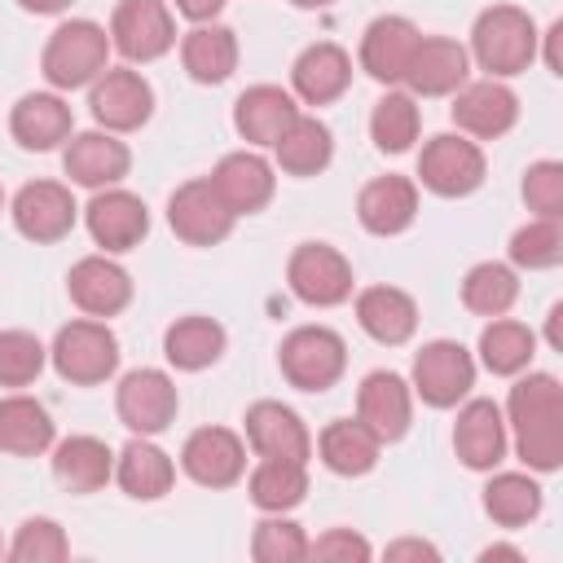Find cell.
Here are the masks:
<instances>
[{
    "label": "cell",
    "mask_w": 563,
    "mask_h": 563,
    "mask_svg": "<svg viewBox=\"0 0 563 563\" xmlns=\"http://www.w3.org/2000/svg\"><path fill=\"white\" fill-rule=\"evenodd\" d=\"M506 427L528 471L550 475L563 466V387L545 369H528L506 400Z\"/></svg>",
    "instance_id": "obj_1"
},
{
    "label": "cell",
    "mask_w": 563,
    "mask_h": 563,
    "mask_svg": "<svg viewBox=\"0 0 563 563\" xmlns=\"http://www.w3.org/2000/svg\"><path fill=\"white\" fill-rule=\"evenodd\" d=\"M537 22L519 4H493L471 26V57L479 62V70H488V79H510L528 70L537 62Z\"/></svg>",
    "instance_id": "obj_2"
},
{
    "label": "cell",
    "mask_w": 563,
    "mask_h": 563,
    "mask_svg": "<svg viewBox=\"0 0 563 563\" xmlns=\"http://www.w3.org/2000/svg\"><path fill=\"white\" fill-rule=\"evenodd\" d=\"M106 66H110V31L92 18L62 22L40 53V70L57 92L88 88Z\"/></svg>",
    "instance_id": "obj_3"
},
{
    "label": "cell",
    "mask_w": 563,
    "mask_h": 563,
    "mask_svg": "<svg viewBox=\"0 0 563 563\" xmlns=\"http://www.w3.org/2000/svg\"><path fill=\"white\" fill-rule=\"evenodd\" d=\"M48 361L66 383L97 387L119 369V339H114V330L106 321L79 317V321L57 330V339L48 347Z\"/></svg>",
    "instance_id": "obj_4"
},
{
    "label": "cell",
    "mask_w": 563,
    "mask_h": 563,
    "mask_svg": "<svg viewBox=\"0 0 563 563\" xmlns=\"http://www.w3.org/2000/svg\"><path fill=\"white\" fill-rule=\"evenodd\" d=\"M277 365L290 387L299 391H325L343 378L347 369V343L330 325H299L282 339Z\"/></svg>",
    "instance_id": "obj_5"
},
{
    "label": "cell",
    "mask_w": 563,
    "mask_h": 563,
    "mask_svg": "<svg viewBox=\"0 0 563 563\" xmlns=\"http://www.w3.org/2000/svg\"><path fill=\"white\" fill-rule=\"evenodd\" d=\"M484 172H488V163H484L479 141H471L462 132H440L418 154V180L435 198H466V194H475L484 185Z\"/></svg>",
    "instance_id": "obj_6"
},
{
    "label": "cell",
    "mask_w": 563,
    "mask_h": 563,
    "mask_svg": "<svg viewBox=\"0 0 563 563\" xmlns=\"http://www.w3.org/2000/svg\"><path fill=\"white\" fill-rule=\"evenodd\" d=\"M413 396H422L431 409H453L471 396L475 387V356L457 343V339H431L418 347L413 356V374H409Z\"/></svg>",
    "instance_id": "obj_7"
},
{
    "label": "cell",
    "mask_w": 563,
    "mask_h": 563,
    "mask_svg": "<svg viewBox=\"0 0 563 563\" xmlns=\"http://www.w3.org/2000/svg\"><path fill=\"white\" fill-rule=\"evenodd\" d=\"M286 282L299 303L308 308H334L352 299V264L330 242H299L286 264Z\"/></svg>",
    "instance_id": "obj_8"
},
{
    "label": "cell",
    "mask_w": 563,
    "mask_h": 563,
    "mask_svg": "<svg viewBox=\"0 0 563 563\" xmlns=\"http://www.w3.org/2000/svg\"><path fill=\"white\" fill-rule=\"evenodd\" d=\"M88 110L106 132H136L154 114V88L141 70L128 66H106L88 84Z\"/></svg>",
    "instance_id": "obj_9"
},
{
    "label": "cell",
    "mask_w": 563,
    "mask_h": 563,
    "mask_svg": "<svg viewBox=\"0 0 563 563\" xmlns=\"http://www.w3.org/2000/svg\"><path fill=\"white\" fill-rule=\"evenodd\" d=\"M176 44V22L167 0H119L110 13V48L128 62H158Z\"/></svg>",
    "instance_id": "obj_10"
},
{
    "label": "cell",
    "mask_w": 563,
    "mask_h": 563,
    "mask_svg": "<svg viewBox=\"0 0 563 563\" xmlns=\"http://www.w3.org/2000/svg\"><path fill=\"white\" fill-rule=\"evenodd\" d=\"M167 224L189 246H220L233 233L238 216L224 207V198L216 194V185L207 176H198V180H185L167 198Z\"/></svg>",
    "instance_id": "obj_11"
},
{
    "label": "cell",
    "mask_w": 563,
    "mask_h": 563,
    "mask_svg": "<svg viewBox=\"0 0 563 563\" xmlns=\"http://www.w3.org/2000/svg\"><path fill=\"white\" fill-rule=\"evenodd\" d=\"M114 409H119V422L132 435H158V431L172 427V418L180 409V396H176V383L163 369H132V374L119 378Z\"/></svg>",
    "instance_id": "obj_12"
},
{
    "label": "cell",
    "mask_w": 563,
    "mask_h": 563,
    "mask_svg": "<svg viewBox=\"0 0 563 563\" xmlns=\"http://www.w3.org/2000/svg\"><path fill=\"white\" fill-rule=\"evenodd\" d=\"M449 114H453L462 136L497 141L519 123V97L506 79H475V84H462L453 92Z\"/></svg>",
    "instance_id": "obj_13"
},
{
    "label": "cell",
    "mask_w": 563,
    "mask_h": 563,
    "mask_svg": "<svg viewBox=\"0 0 563 563\" xmlns=\"http://www.w3.org/2000/svg\"><path fill=\"white\" fill-rule=\"evenodd\" d=\"M13 229L26 238V242H62L75 220H79V207H75V194L70 185L62 180H31L13 194Z\"/></svg>",
    "instance_id": "obj_14"
},
{
    "label": "cell",
    "mask_w": 563,
    "mask_h": 563,
    "mask_svg": "<svg viewBox=\"0 0 563 563\" xmlns=\"http://www.w3.org/2000/svg\"><path fill=\"white\" fill-rule=\"evenodd\" d=\"M180 471L202 488H229L246 471V444L229 427H198L180 444Z\"/></svg>",
    "instance_id": "obj_15"
},
{
    "label": "cell",
    "mask_w": 563,
    "mask_h": 563,
    "mask_svg": "<svg viewBox=\"0 0 563 563\" xmlns=\"http://www.w3.org/2000/svg\"><path fill=\"white\" fill-rule=\"evenodd\" d=\"M62 167L70 176V185H84V189H110L128 176L132 167V150L119 141V132H70L66 150H62Z\"/></svg>",
    "instance_id": "obj_16"
},
{
    "label": "cell",
    "mask_w": 563,
    "mask_h": 563,
    "mask_svg": "<svg viewBox=\"0 0 563 563\" xmlns=\"http://www.w3.org/2000/svg\"><path fill=\"white\" fill-rule=\"evenodd\" d=\"M84 224L106 255H119V251H132L150 233V211L136 194L110 185V189L92 194V202L84 207Z\"/></svg>",
    "instance_id": "obj_17"
},
{
    "label": "cell",
    "mask_w": 563,
    "mask_h": 563,
    "mask_svg": "<svg viewBox=\"0 0 563 563\" xmlns=\"http://www.w3.org/2000/svg\"><path fill=\"white\" fill-rule=\"evenodd\" d=\"M66 290H70L75 308L84 317H97V321H106V317H114V312H123L132 303V277L110 255H84V260H75L70 273H66Z\"/></svg>",
    "instance_id": "obj_18"
},
{
    "label": "cell",
    "mask_w": 563,
    "mask_h": 563,
    "mask_svg": "<svg viewBox=\"0 0 563 563\" xmlns=\"http://www.w3.org/2000/svg\"><path fill=\"white\" fill-rule=\"evenodd\" d=\"M418 40H422V31L409 22V18H400V13H383V18H374L369 26H365V35H361V70L369 75V79H378V84H405V70H409V62H413V48H418Z\"/></svg>",
    "instance_id": "obj_19"
},
{
    "label": "cell",
    "mask_w": 563,
    "mask_h": 563,
    "mask_svg": "<svg viewBox=\"0 0 563 563\" xmlns=\"http://www.w3.org/2000/svg\"><path fill=\"white\" fill-rule=\"evenodd\" d=\"M356 418L383 440V444H396L409 422H413V387L391 374V369H374L361 378L356 387Z\"/></svg>",
    "instance_id": "obj_20"
},
{
    "label": "cell",
    "mask_w": 563,
    "mask_h": 563,
    "mask_svg": "<svg viewBox=\"0 0 563 563\" xmlns=\"http://www.w3.org/2000/svg\"><path fill=\"white\" fill-rule=\"evenodd\" d=\"M246 440L260 457H273V462H303L312 457V435L303 427V418L282 405V400H255L246 409Z\"/></svg>",
    "instance_id": "obj_21"
},
{
    "label": "cell",
    "mask_w": 563,
    "mask_h": 563,
    "mask_svg": "<svg viewBox=\"0 0 563 563\" xmlns=\"http://www.w3.org/2000/svg\"><path fill=\"white\" fill-rule=\"evenodd\" d=\"M216 185V194L224 198V207L233 216H255L273 202V189H277V176H273V163L255 150H233L216 163V172L207 176Z\"/></svg>",
    "instance_id": "obj_22"
},
{
    "label": "cell",
    "mask_w": 563,
    "mask_h": 563,
    "mask_svg": "<svg viewBox=\"0 0 563 563\" xmlns=\"http://www.w3.org/2000/svg\"><path fill=\"white\" fill-rule=\"evenodd\" d=\"M506 444H510V435H506V413H501V405H493V400H462V409H457V422H453V449H457V457H462V466H471V471H493L501 457H506Z\"/></svg>",
    "instance_id": "obj_23"
},
{
    "label": "cell",
    "mask_w": 563,
    "mask_h": 563,
    "mask_svg": "<svg viewBox=\"0 0 563 563\" xmlns=\"http://www.w3.org/2000/svg\"><path fill=\"white\" fill-rule=\"evenodd\" d=\"M466 75H471V53L457 40L422 35L405 70V84H409V97H449L466 84Z\"/></svg>",
    "instance_id": "obj_24"
},
{
    "label": "cell",
    "mask_w": 563,
    "mask_h": 563,
    "mask_svg": "<svg viewBox=\"0 0 563 563\" xmlns=\"http://www.w3.org/2000/svg\"><path fill=\"white\" fill-rule=\"evenodd\" d=\"M347 84H352V57L330 40L308 44L290 66V88L303 106H330L347 92Z\"/></svg>",
    "instance_id": "obj_25"
},
{
    "label": "cell",
    "mask_w": 563,
    "mask_h": 563,
    "mask_svg": "<svg viewBox=\"0 0 563 563\" xmlns=\"http://www.w3.org/2000/svg\"><path fill=\"white\" fill-rule=\"evenodd\" d=\"M356 220L374 238H396L418 220V185L409 176H378L356 198Z\"/></svg>",
    "instance_id": "obj_26"
},
{
    "label": "cell",
    "mask_w": 563,
    "mask_h": 563,
    "mask_svg": "<svg viewBox=\"0 0 563 563\" xmlns=\"http://www.w3.org/2000/svg\"><path fill=\"white\" fill-rule=\"evenodd\" d=\"M356 325L383 343V347H400L413 339L418 330V303L409 290L400 286H365L356 295Z\"/></svg>",
    "instance_id": "obj_27"
},
{
    "label": "cell",
    "mask_w": 563,
    "mask_h": 563,
    "mask_svg": "<svg viewBox=\"0 0 563 563\" xmlns=\"http://www.w3.org/2000/svg\"><path fill=\"white\" fill-rule=\"evenodd\" d=\"M295 114H299L295 97L286 88H277V84H255V88H246L233 101V128H238V136L246 145H264V150L277 145V136L290 128Z\"/></svg>",
    "instance_id": "obj_28"
},
{
    "label": "cell",
    "mask_w": 563,
    "mask_h": 563,
    "mask_svg": "<svg viewBox=\"0 0 563 563\" xmlns=\"http://www.w3.org/2000/svg\"><path fill=\"white\" fill-rule=\"evenodd\" d=\"M9 132L22 150H35V154H48L57 145L70 141L75 132V119H70V106L57 97V92H26L13 114H9Z\"/></svg>",
    "instance_id": "obj_29"
},
{
    "label": "cell",
    "mask_w": 563,
    "mask_h": 563,
    "mask_svg": "<svg viewBox=\"0 0 563 563\" xmlns=\"http://www.w3.org/2000/svg\"><path fill=\"white\" fill-rule=\"evenodd\" d=\"M114 479L132 501H158L172 493L176 466L172 457L150 440V435H132L119 453H114Z\"/></svg>",
    "instance_id": "obj_30"
},
{
    "label": "cell",
    "mask_w": 563,
    "mask_h": 563,
    "mask_svg": "<svg viewBox=\"0 0 563 563\" xmlns=\"http://www.w3.org/2000/svg\"><path fill=\"white\" fill-rule=\"evenodd\" d=\"M53 475L70 493H97L114 479V453L97 435H66L53 449Z\"/></svg>",
    "instance_id": "obj_31"
},
{
    "label": "cell",
    "mask_w": 563,
    "mask_h": 563,
    "mask_svg": "<svg viewBox=\"0 0 563 563\" xmlns=\"http://www.w3.org/2000/svg\"><path fill=\"white\" fill-rule=\"evenodd\" d=\"M224 343H229V334H224L220 321L189 312V317H176L167 325L163 356H167V365H176L185 374H198V369H207V365H216L224 356Z\"/></svg>",
    "instance_id": "obj_32"
},
{
    "label": "cell",
    "mask_w": 563,
    "mask_h": 563,
    "mask_svg": "<svg viewBox=\"0 0 563 563\" xmlns=\"http://www.w3.org/2000/svg\"><path fill=\"white\" fill-rule=\"evenodd\" d=\"M317 453H321L325 471H334V475H369L378 466L383 440L361 418H334L317 435Z\"/></svg>",
    "instance_id": "obj_33"
},
{
    "label": "cell",
    "mask_w": 563,
    "mask_h": 563,
    "mask_svg": "<svg viewBox=\"0 0 563 563\" xmlns=\"http://www.w3.org/2000/svg\"><path fill=\"white\" fill-rule=\"evenodd\" d=\"M273 158H277V167H282L286 176H317V172H325L330 158H334V136H330V128H325L317 114H303V110H299V114L290 119V128L277 136Z\"/></svg>",
    "instance_id": "obj_34"
},
{
    "label": "cell",
    "mask_w": 563,
    "mask_h": 563,
    "mask_svg": "<svg viewBox=\"0 0 563 563\" xmlns=\"http://www.w3.org/2000/svg\"><path fill=\"white\" fill-rule=\"evenodd\" d=\"M180 62L194 84H224L238 70V35L216 22H194L180 40Z\"/></svg>",
    "instance_id": "obj_35"
},
{
    "label": "cell",
    "mask_w": 563,
    "mask_h": 563,
    "mask_svg": "<svg viewBox=\"0 0 563 563\" xmlns=\"http://www.w3.org/2000/svg\"><path fill=\"white\" fill-rule=\"evenodd\" d=\"M53 418L48 409L35 400V396H4L0 400V453H13V457H35L44 449H53Z\"/></svg>",
    "instance_id": "obj_36"
},
{
    "label": "cell",
    "mask_w": 563,
    "mask_h": 563,
    "mask_svg": "<svg viewBox=\"0 0 563 563\" xmlns=\"http://www.w3.org/2000/svg\"><path fill=\"white\" fill-rule=\"evenodd\" d=\"M532 356H537V334L523 321L488 317V325L479 330V361H484L488 374L515 378L532 365Z\"/></svg>",
    "instance_id": "obj_37"
},
{
    "label": "cell",
    "mask_w": 563,
    "mask_h": 563,
    "mask_svg": "<svg viewBox=\"0 0 563 563\" xmlns=\"http://www.w3.org/2000/svg\"><path fill=\"white\" fill-rule=\"evenodd\" d=\"M541 484L532 479V475H523V471H501V475H493L488 484H484V510H488V519L493 523H501V528H523V523H532L537 515H541Z\"/></svg>",
    "instance_id": "obj_38"
},
{
    "label": "cell",
    "mask_w": 563,
    "mask_h": 563,
    "mask_svg": "<svg viewBox=\"0 0 563 563\" xmlns=\"http://www.w3.org/2000/svg\"><path fill=\"white\" fill-rule=\"evenodd\" d=\"M246 493L251 501L264 510V515H286L303 501L308 493V466L303 462H273V457H260V466L251 471L246 479Z\"/></svg>",
    "instance_id": "obj_39"
},
{
    "label": "cell",
    "mask_w": 563,
    "mask_h": 563,
    "mask_svg": "<svg viewBox=\"0 0 563 563\" xmlns=\"http://www.w3.org/2000/svg\"><path fill=\"white\" fill-rule=\"evenodd\" d=\"M519 299V273L510 264H497V260H484L475 268H466L462 277V303L475 312V317H506Z\"/></svg>",
    "instance_id": "obj_40"
},
{
    "label": "cell",
    "mask_w": 563,
    "mask_h": 563,
    "mask_svg": "<svg viewBox=\"0 0 563 563\" xmlns=\"http://www.w3.org/2000/svg\"><path fill=\"white\" fill-rule=\"evenodd\" d=\"M418 128H422V114L409 92H383L369 110V136L383 154H405L418 141Z\"/></svg>",
    "instance_id": "obj_41"
},
{
    "label": "cell",
    "mask_w": 563,
    "mask_h": 563,
    "mask_svg": "<svg viewBox=\"0 0 563 563\" xmlns=\"http://www.w3.org/2000/svg\"><path fill=\"white\" fill-rule=\"evenodd\" d=\"M510 264L515 268H528V273H541V268L563 264V220L537 216L523 229H515L510 233Z\"/></svg>",
    "instance_id": "obj_42"
},
{
    "label": "cell",
    "mask_w": 563,
    "mask_h": 563,
    "mask_svg": "<svg viewBox=\"0 0 563 563\" xmlns=\"http://www.w3.org/2000/svg\"><path fill=\"white\" fill-rule=\"evenodd\" d=\"M251 554L255 563H299L308 559V532L286 515H268L251 532Z\"/></svg>",
    "instance_id": "obj_43"
},
{
    "label": "cell",
    "mask_w": 563,
    "mask_h": 563,
    "mask_svg": "<svg viewBox=\"0 0 563 563\" xmlns=\"http://www.w3.org/2000/svg\"><path fill=\"white\" fill-rule=\"evenodd\" d=\"M48 361V347L31 330H0V387H31Z\"/></svg>",
    "instance_id": "obj_44"
},
{
    "label": "cell",
    "mask_w": 563,
    "mask_h": 563,
    "mask_svg": "<svg viewBox=\"0 0 563 563\" xmlns=\"http://www.w3.org/2000/svg\"><path fill=\"white\" fill-rule=\"evenodd\" d=\"M70 554V541L62 532L57 519H22L13 541H9V559L13 563H62Z\"/></svg>",
    "instance_id": "obj_45"
},
{
    "label": "cell",
    "mask_w": 563,
    "mask_h": 563,
    "mask_svg": "<svg viewBox=\"0 0 563 563\" xmlns=\"http://www.w3.org/2000/svg\"><path fill=\"white\" fill-rule=\"evenodd\" d=\"M523 202H528V211H537V216L563 220V163H554V158L532 163V167L523 172Z\"/></svg>",
    "instance_id": "obj_46"
},
{
    "label": "cell",
    "mask_w": 563,
    "mask_h": 563,
    "mask_svg": "<svg viewBox=\"0 0 563 563\" xmlns=\"http://www.w3.org/2000/svg\"><path fill=\"white\" fill-rule=\"evenodd\" d=\"M369 554H374L369 541L352 528H330L317 541H308V559H330V563H352L356 559V563H365Z\"/></svg>",
    "instance_id": "obj_47"
},
{
    "label": "cell",
    "mask_w": 563,
    "mask_h": 563,
    "mask_svg": "<svg viewBox=\"0 0 563 563\" xmlns=\"http://www.w3.org/2000/svg\"><path fill=\"white\" fill-rule=\"evenodd\" d=\"M180 18H189V22H211L220 9H224V0H167Z\"/></svg>",
    "instance_id": "obj_48"
},
{
    "label": "cell",
    "mask_w": 563,
    "mask_h": 563,
    "mask_svg": "<svg viewBox=\"0 0 563 563\" xmlns=\"http://www.w3.org/2000/svg\"><path fill=\"white\" fill-rule=\"evenodd\" d=\"M387 559H440V550H435L431 541L405 537V541H391V545H387Z\"/></svg>",
    "instance_id": "obj_49"
},
{
    "label": "cell",
    "mask_w": 563,
    "mask_h": 563,
    "mask_svg": "<svg viewBox=\"0 0 563 563\" xmlns=\"http://www.w3.org/2000/svg\"><path fill=\"white\" fill-rule=\"evenodd\" d=\"M18 9H26V13H35V18H53V13L70 9V0H18Z\"/></svg>",
    "instance_id": "obj_50"
},
{
    "label": "cell",
    "mask_w": 563,
    "mask_h": 563,
    "mask_svg": "<svg viewBox=\"0 0 563 563\" xmlns=\"http://www.w3.org/2000/svg\"><path fill=\"white\" fill-rule=\"evenodd\" d=\"M479 559H484V563H493V559H515V563H519L523 550H515V545H488V550H479Z\"/></svg>",
    "instance_id": "obj_51"
},
{
    "label": "cell",
    "mask_w": 563,
    "mask_h": 563,
    "mask_svg": "<svg viewBox=\"0 0 563 563\" xmlns=\"http://www.w3.org/2000/svg\"><path fill=\"white\" fill-rule=\"evenodd\" d=\"M290 4H295V9H330L334 0H290Z\"/></svg>",
    "instance_id": "obj_52"
},
{
    "label": "cell",
    "mask_w": 563,
    "mask_h": 563,
    "mask_svg": "<svg viewBox=\"0 0 563 563\" xmlns=\"http://www.w3.org/2000/svg\"><path fill=\"white\" fill-rule=\"evenodd\" d=\"M4 554H9V545H4V537H0V559H4Z\"/></svg>",
    "instance_id": "obj_53"
},
{
    "label": "cell",
    "mask_w": 563,
    "mask_h": 563,
    "mask_svg": "<svg viewBox=\"0 0 563 563\" xmlns=\"http://www.w3.org/2000/svg\"><path fill=\"white\" fill-rule=\"evenodd\" d=\"M0 211H4V194H0Z\"/></svg>",
    "instance_id": "obj_54"
}]
</instances>
